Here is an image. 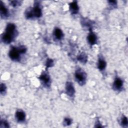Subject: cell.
<instances>
[{
    "label": "cell",
    "mask_w": 128,
    "mask_h": 128,
    "mask_svg": "<svg viewBox=\"0 0 128 128\" xmlns=\"http://www.w3.org/2000/svg\"><path fill=\"white\" fill-rule=\"evenodd\" d=\"M16 25L12 23H8L4 32L2 36V40L6 44L10 43L16 36Z\"/></svg>",
    "instance_id": "cell-1"
},
{
    "label": "cell",
    "mask_w": 128,
    "mask_h": 128,
    "mask_svg": "<svg viewBox=\"0 0 128 128\" xmlns=\"http://www.w3.org/2000/svg\"><path fill=\"white\" fill-rule=\"evenodd\" d=\"M74 76L77 82L80 84H84L85 83L86 78V72L81 68H78L76 70Z\"/></svg>",
    "instance_id": "cell-2"
},
{
    "label": "cell",
    "mask_w": 128,
    "mask_h": 128,
    "mask_svg": "<svg viewBox=\"0 0 128 128\" xmlns=\"http://www.w3.org/2000/svg\"><path fill=\"white\" fill-rule=\"evenodd\" d=\"M20 54L21 53L20 52L18 47L15 46L12 47L8 52V56L10 59L15 61L20 60Z\"/></svg>",
    "instance_id": "cell-3"
},
{
    "label": "cell",
    "mask_w": 128,
    "mask_h": 128,
    "mask_svg": "<svg viewBox=\"0 0 128 128\" xmlns=\"http://www.w3.org/2000/svg\"><path fill=\"white\" fill-rule=\"evenodd\" d=\"M66 91L68 96L70 97H73L75 94V89L71 82H68L66 85Z\"/></svg>",
    "instance_id": "cell-4"
},
{
    "label": "cell",
    "mask_w": 128,
    "mask_h": 128,
    "mask_svg": "<svg viewBox=\"0 0 128 128\" xmlns=\"http://www.w3.org/2000/svg\"><path fill=\"white\" fill-rule=\"evenodd\" d=\"M123 86V81L118 77L116 78L112 85L113 88L116 90H120Z\"/></svg>",
    "instance_id": "cell-5"
},
{
    "label": "cell",
    "mask_w": 128,
    "mask_h": 128,
    "mask_svg": "<svg viewBox=\"0 0 128 128\" xmlns=\"http://www.w3.org/2000/svg\"><path fill=\"white\" fill-rule=\"evenodd\" d=\"M32 9V12L34 14V17L36 18H40L42 16V10L40 4L36 2V4H34V6Z\"/></svg>",
    "instance_id": "cell-6"
},
{
    "label": "cell",
    "mask_w": 128,
    "mask_h": 128,
    "mask_svg": "<svg viewBox=\"0 0 128 128\" xmlns=\"http://www.w3.org/2000/svg\"><path fill=\"white\" fill-rule=\"evenodd\" d=\"M87 40L88 42L91 46L94 45L97 43V36L96 34L92 31L91 30H90V32L88 36Z\"/></svg>",
    "instance_id": "cell-7"
},
{
    "label": "cell",
    "mask_w": 128,
    "mask_h": 128,
    "mask_svg": "<svg viewBox=\"0 0 128 128\" xmlns=\"http://www.w3.org/2000/svg\"><path fill=\"white\" fill-rule=\"evenodd\" d=\"M40 80L42 82V83L48 86V85L50 84V76L46 72H43L39 77Z\"/></svg>",
    "instance_id": "cell-8"
},
{
    "label": "cell",
    "mask_w": 128,
    "mask_h": 128,
    "mask_svg": "<svg viewBox=\"0 0 128 128\" xmlns=\"http://www.w3.org/2000/svg\"><path fill=\"white\" fill-rule=\"evenodd\" d=\"M16 118L18 122H22L25 120L26 114L24 111L20 110H16Z\"/></svg>",
    "instance_id": "cell-9"
},
{
    "label": "cell",
    "mask_w": 128,
    "mask_h": 128,
    "mask_svg": "<svg viewBox=\"0 0 128 128\" xmlns=\"http://www.w3.org/2000/svg\"><path fill=\"white\" fill-rule=\"evenodd\" d=\"M70 10L72 14H76L79 10V7L76 1H73L70 4Z\"/></svg>",
    "instance_id": "cell-10"
},
{
    "label": "cell",
    "mask_w": 128,
    "mask_h": 128,
    "mask_svg": "<svg viewBox=\"0 0 128 128\" xmlns=\"http://www.w3.org/2000/svg\"><path fill=\"white\" fill-rule=\"evenodd\" d=\"M0 16L3 18L8 16V10L2 1L0 2Z\"/></svg>",
    "instance_id": "cell-11"
},
{
    "label": "cell",
    "mask_w": 128,
    "mask_h": 128,
    "mask_svg": "<svg viewBox=\"0 0 128 128\" xmlns=\"http://www.w3.org/2000/svg\"><path fill=\"white\" fill-rule=\"evenodd\" d=\"M106 66V62L105 61V60L102 58H98V68L100 70L102 71L105 69Z\"/></svg>",
    "instance_id": "cell-12"
},
{
    "label": "cell",
    "mask_w": 128,
    "mask_h": 128,
    "mask_svg": "<svg viewBox=\"0 0 128 128\" xmlns=\"http://www.w3.org/2000/svg\"><path fill=\"white\" fill-rule=\"evenodd\" d=\"M54 35L55 36V38L58 40H60L64 36V34L62 32V30L58 28H54Z\"/></svg>",
    "instance_id": "cell-13"
},
{
    "label": "cell",
    "mask_w": 128,
    "mask_h": 128,
    "mask_svg": "<svg viewBox=\"0 0 128 128\" xmlns=\"http://www.w3.org/2000/svg\"><path fill=\"white\" fill-rule=\"evenodd\" d=\"M25 16L27 19L32 18L34 17V14L32 12V9L31 8H28L25 12Z\"/></svg>",
    "instance_id": "cell-14"
},
{
    "label": "cell",
    "mask_w": 128,
    "mask_h": 128,
    "mask_svg": "<svg viewBox=\"0 0 128 128\" xmlns=\"http://www.w3.org/2000/svg\"><path fill=\"white\" fill-rule=\"evenodd\" d=\"M78 60L82 63H86L87 61V56L84 54H81L78 56Z\"/></svg>",
    "instance_id": "cell-15"
},
{
    "label": "cell",
    "mask_w": 128,
    "mask_h": 128,
    "mask_svg": "<svg viewBox=\"0 0 128 128\" xmlns=\"http://www.w3.org/2000/svg\"><path fill=\"white\" fill-rule=\"evenodd\" d=\"M120 124L123 127H127L128 126V118L125 116H123L121 118V121H120Z\"/></svg>",
    "instance_id": "cell-16"
},
{
    "label": "cell",
    "mask_w": 128,
    "mask_h": 128,
    "mask_svg": "<svg viewBox=\"0 0 128 128\" xmlns=\"http://www.w3.org/2000/svg\"><path fill=\"white\" fill-rule=\"evenodd\" d=\"M6 87L4 84L2 83L0 84V92L2 94H4L6 92Z\"/></svg>",
    "instance_id": "cell-17"
},
{
    "label": "cell",
    "mask_w": 128,
    "mask_h": 128,
    "mask_svg": "<svg viewBox=\"0 0 128 128\" xmlns=\"http://www.w3.org/2000/svg\"><path fill=\"white\" fill-rule=\"evenodd\" d=\"M22 2L19 0H12L10 1V4L13 6H20Z\"/></svg>",
    "instance_id": "cell-18"
},
{
    "label": "cell",
    "mask_w": 128,
    "mask_h": 128,
    "mask_svg": "<svg viewBox=\"0 0 128 128\" xmlns=\"http://www.w3.org/2000/svg\"><path fill=\"white\" fill-rule=\"evenodd\" d=\"M0 128H8V123L6 120H1L0 122Z\"/></svg>",
    "instance_id": "cell-19"
},
{
    "label": "cell",
    "mask_w": 128,
    "mask_h": 128,
    "mask_svg": "<svg viewBox=\"0 0 128 128\" xmlns=\"http://www.w3.org/2000/svg\"><path fill=\"white\" fill-rule=\"evenodd\" d=\"M54 64V62H53V60H52V59H48L46 61V68H50V67H51L52 66V64Z\"/></svg>",
    "instance_id": "cell-20"
},
{
    "label": "cell",
    "mask_w": 128,
    "mask_h": 128,
    "mask_svg": "<svg viewBox=\"0 0 128 128\" xmlns=\"http://www.w3.org/2000/svg\"><path fill=\"white\" fill-rule=\"evenodd\" d=\"M72 120L70 118H65L64 120V124L66 126L70 125L72 124Z\"/></svg>",
    "instance_id": "cell-21"
}]
</instances>
